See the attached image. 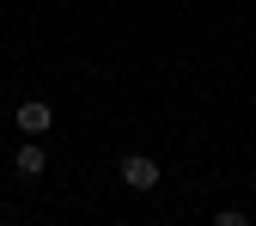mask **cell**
<instances>
[{
  "instance_id": "cell-1",
  "label": "cell",
  "mask_w": 256,
  "mask_h": 226,
  "mask_svg": "<svg viewBox=\"0 0 256 226\" xmlns=\"http://www.w3.org/2000/svg\"><path fill=\"white\" fill-rule=\"evenodd\" d=\"M122 183H128V189H140V196H146V189H158V159L128 153V159H122Z\"/></svg>"
},
{
  "instance_id": "cell-2",
  "label": "cell",
  "mask_w": 256,
  "mask_h": 226,
  "mask_svg": "<svg viewBox=\"0 0 256 226\" xmlns=\"http://www.w3.org/2000/svg\"><path fill=\"white\" fill-rule=\"evenodd\" d=\"M12 171H18L24 183H30V177H43V171H49V153H43L37 141H24V147L12 153Z\"/></svg>"
},
{
  "instance_id": "cell-3",
  "label": "cell",
  "mask_w": 256,
  "mask_h": 226,
  "mask_svg": "<svg viewBox=\"0 0 256 226\" xmlns=\"http://www.w3.org/2000/svg\"><path fill=\"white\" fill-rule=\"evenodd\" d=\"M49 122H55V110L43 98H24L18 104V128H24V135H49Z\"/></svg>"
}]
</instances>
